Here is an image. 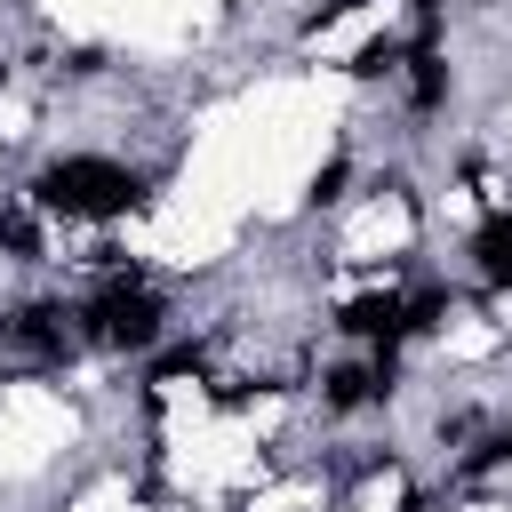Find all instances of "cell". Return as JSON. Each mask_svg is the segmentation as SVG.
Masks as SVG:
<instances>
[{
  "instance_id": "6da1fadb",
  "label": "cell",
  "mask_w": 512,
  "mask_h": 512,
  "mask_svg": "<svg viewBox=\"0 0 512 512\" xmlns=\"http://www.w3.org/2000/svg\"><path fill=\"white\" fill-rule=\"evenodd\" d=\"M136 200H144V184H136L120 160H56V168L40 176V208H56V216L104 224V216H128Z\"/></svg>"
},
{
  "instance_id": "7a4b0ae2",
  "label": "cell",
  "mask_w": 512,
  "mask_h": 512,
  "mask_svg": "<svg viewBox=\"0 0 512 512\" xmlns=\"http://www.w3.org/2000/svg\"><path fill=\"white\" fill-rule=\"evenodd\" d=\"M88 328H96V344H112V352H144V344H160V304L136 288V280H104L96 288V304H88Z\"/></svg>"
},
{
  "instance_id": "3957f363",
  "label": "cell",
  "mask_w": 512,
  "mask_h": 512,
  "mask_svg": "<svg viewBox=\"0 0 512 512\" xmlns=\"http://www.w3.org/2000/svg\"><path fill=\"white\" fill-rule=\"evenodd\" d=\"M336 328H352V336H376V344H400V336H408V328H400V296H392V288H384V296H352Z\"/></svg>"
},
{
  "instance_id": "277c9868",
  "label": "cell",
  "mask_w": 512,
  "mask_h": 512,
  "mask_svg": "<svg viewBox=\"0 0 512 512\" xmlns=\"http://www.w3.org/2000/svg\"><path fill=\"white\" fill-rule=\"evenodd\" d=\"M16 344H24V352H40V360H64V352H72V328H64V312H56V304H32V312L16 320Z\"/></svg>"
},
{
  "instance_id": "5b68a950",
  "label": "cell",
  "mask_w": 512,
  "mask_h": 512,
  "mask_svg": "<svg viewBox=\"0 0 512 512\" xmlns=\"http://www.w3.org/2000/svg\"><path fill=\"white\" fill-rule=\"evenodd\" d=\"M472 256H480V272H488L496 288H512V216H488V224L472 232Z\"/></svg>"
},
{
  "instance_id": "8992f818",
  "label": "cell",
  "mask_w": 512,
  "mask_h": 512,
  "mask_svg": "<svg viewBox=\"0 0 512 512\" xmlns=\"http://www.w3.org/2000/svg\"><path fill=\"white\" fill-rule=\"evenodd\" d=\"M376 392H384L376 368H328V408H360V400H376Z\"/></svg>"
},
{
  "instance_id": "52a82bcc",
  "label": "cell",
  "mask_w": 512,
  "mask_h": 512,
  "mask_svg": "<svg viewBox=\"0 0 512 512\" xmlns=\"http://www.w3.org/2000/svg\"><path fill=\"white\" fill-rule=\"evenodd\" d=\"M0 248H8V256H32V248H40L32 216H0Z\"/></svg>"
},
{
  "instance_id": "ba28073f",
  "label": "cell",
  "mask_w": 512,
  "mask_h": 512,
  "mask_svg": "<svg viewBox=\"0 0 512 512\" xmlns=\"http://www.w3.org/2000/svg\"><path fill=\"white\" fill-rule=\"evenodd\" d=\"M400 64V40H368L360 56H352V72H392Z\"/></svg>"
}]
</instances>
